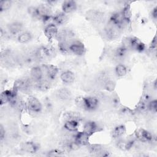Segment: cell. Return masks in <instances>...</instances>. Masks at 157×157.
<instances>
[{"mask_svg": "<svg viewBox=\"0 0 157 157\" xmlns=\"http://www.w3.org/2000/svg\"><path fill=\"white\" fill-rule=\"evenodd\" d=\"M21 148L23 151L32 154L38 151L39 146L37 143L33 141H26L22 144Z\"/></svg>", "mask_w": 157, "mask_h": 157, "instance_id": "10", "label": "cell"}, {"mask_svg": "<svg viewBox=\"0 0 157 157\" xmlns=\"http://www.w3.org/2000/svg\"><path fill=\"white\" fill-rule=\"evenodd\" d=\"M103 149L101 145L99 144H93L90 146V151L93 155L98 156L99 153Z\"/></svg>", "mask_w": 157, "mask_h": 157, "instance_id": "26", "label": "cell"}, {"mask_svg": "<svg viewBox=\"0 0 157 157\" xmlns=\"http://www.w3.org/2000/svg\"><path fill=\"white\" fill-rule=\"evenodd\" d=\"M150 49H153V50H156V36H155V37L153 39L151 44H150Z\"/></svg>", "mask_w": 157, "mask_h": 157, "instance_id": "32", "label": "cell"}, {"mask_svg": "<svg viewBox=\"0 0 157 157\" xmlns=\"http://www.w3.org/2000/svg\"><path fill=\"white\" fill-rule=\"evenodd\" d=\"M128 72L127 67L123 64H118L115 68V72L117 77H123L126 75Z\"/></svg>", "mask_w": 157, "mask_h": 157, "instance_id": "23", "label": "cell"}, {"mask_svg": "<svg viewBox=\"0 0 157 157\" xmlns=\"http://www.w3.org/2000/svg\"><path fill=\"white\" fill-rule=\"evenodd\" d=\"M83 109L87 110H93L96 109L99 105V100L94 96L83 97Z\"/></svg>", "mask_w": 157, "mask_h": 157, "instance_id": "6", "label": "cell"}, {"mask_svg": "<svg viewBox=\"0 0 157 157\" xmlns=\"http://www.w3.org/2000/svg\"><path fill=\"white\" fill-rule=\"evenodd\" d=\"M61 9L63 12L65 13H71L77 9V3L75 1L72 0L64 1L61 5Z\"/></svg>", "mask_w": 157, "mask_h": 157, "instance_id": "13", "label": "cell"}, {"mask_svg": "<svg viewBox=\"0 0 157 157\" xmlns=\"http://www.w3.org/2000/svg\"><path fill=\"white\" fill-rule=\"evenodd\" d=\"M53 54V50L48 47H40L35 52L36 57L39 60H47L50 58Z\"/></svg>", "mask_w": 157, "mask_h": 157, "instance_id": "3", "label": "cell"}, {"mask_svg": "<svg viewBox=\"0 0 157 157\" xmlns=\"http://www.w3.org/2000/svg\"><path fill=\"white\" fill-rule=\"evenodd\" d=\"M23 24L20 21H13L9 23L7 26V28L10 33L12 34H17L19 33L23 29Z\"/></svg>", "mask_w": 157, "mask_h": 157, "instance_id": "16", "label": "cell"}, {"mask_svg": "<svg viewBox=\"0 0 157 157\" xmlns=\"http://www.w3.org/2000/svg\"><path fill=\"white\" fill-rule=\"evenodd\" d=\"M128 49H132L138 52H142L145 49V45L139 39L136 37H130L125 40L123 44Z\"/></svg>", "mask_w": 157, "mask_h": 157, "instance_id": "1", "label": "cell"}, {"mask_svg": "<svg viewBox=\"0 0 157 157\" xmlns=\"http://www.w3.org/2000/svg\"><path fill=\"white\" fill-rule=\"evenodd\" d=\"M151 16L153 17V19L156 20L157 18V7H155L153 9L152 11H151Z\"/></svg>", "mask_w": 157, "mask_h": 157, "instance_id": "33", "label": "cell"}, {"mask_svg": "<svg viewBox=\"0 0 157 157\" xmlns=\"http://www.w3.org/2000/svg\"><path fill=\"white\" fill-rule=\"evenodd\" d=\"M32 39V34L28 31L23 32L18 36L17 40L21 44H25L30 41Z\"/></svg>", "mask_w": 157, "mask_h": 157, "instance_id": "22", "label": "cell"}, {"mask_svg": "<svg viewBox=\"0 0 157 157\" xmlns=\"http://www.w3.org/2000/svg\"><path fill=\"white\" fill-rule=\"evenodd\" d=\"M69 51L77 56H82L85 52V47L84 44L79 40L71 42Z\"/></svg>", "mask_w": 157, "mask_h": 157, "instance_id": "4", "label": "cell"}, {"mask_svg": "<svg viewBox=\"0 0 157 157\" xmlns=\"http://www.w3.org/2000/svg\"><path fill=\"white\" fill-rule=\"evenodd\" d=\"M83 131L89 134L90 136L98 131V124L93 121H89L85 123Z\"/></svg>", "mask_w": 157, "mask_h": 157, "instance_id": "14", "label": "cell"}, {"mask_svg": "<svg viewBox=\"0 0 157 157\" xmlns=\"http://www.w3.org/2000/svg\"><path fill=\"white\" fill-rule=\"evenodd\" d=\"M44 69L40 66H34L31 68L30 71V74L31 76V78L35 82H39L43 79L44 75Z\"/></svg>", "mask_w": 157, "mask_h": 157, "instance_id": "11", "label": "cell"}, {"mask_svg": "<svg viewBox=\"0 0 157 157\" xmlns=\"http://www.w3.org/2000/svg\"><path fill=\"white\" fill-rule=\"evenodd\" d=\"M128 50V48L124 45H122L121 46L118 47L116 49L115 52V55L118 58H123L127 54Z\"/></svg>", "mask_w": 157, "mask_h": 157, "instance_id": "24", "label": "cell"}, {"mask_svg": "<svg viewBox=\"0 0 157 157\" xmlns=\"http://www.w3.org/2000/svg\"><path fill=\"white\" fill-rule=\"evenodd\" d=\"M26 107L30 112L36 113L40 112L42 109L41 102L34 96H29L28 98Z\"/></svg>", "mask_w": 157, "mask_h": 157, "instance_id": "2", "label": "cell"}, {"mask_svg": "<svg viewBox=\"0 0 157 157\" xmlns=\"http://www.w3.org/2000/svg\"><path fill=\"white\" fill-rule=\"evenodd\" d=\"M90 136L83 131L78 132L74 136V140L80 145H87L89 144Z\"/></svg>", "mask_w": 157, "mask_h": 157, "instance_id": "9", "label": "cell"}, {"mask_svg": "<svg viewBox=\"0 0 157 157\" xmlns=\"http://www.w3.org/2000/svg\"><path fill=\"white\" fill-rule=\"evenodd\" d=\"M115 87V83L111 80H107L104 83V88L109 91H112Z\"/></svg>", "mask_w": 157, "mask_h": 157, "instance_id": "30", "label": "cell"}, {"mask_svg": "<svg viewBox=\"0 0 157 157\" xmlns=\"http://www.w3.org/2000/svg\"><path fill=\"white\" fill-rule=\"evenodd\" d=\"M64 155L63 151L59 149H52L47 152V156L50 157H56V156H61Z\"/></svg>", "mask_w": 157, "mask_h": 157, "instance_id": "28", "label": "cell"}, {"mask_svg": "<svg viewBox=\"0 0 157 157\" xmlns=\"http://www.w3.org/2000/svg\"><path fill=\"white\" fill-rule=\"evenodd\" d=\"M126 131V128L124 125L120 124L114 128L112 131V136L114 138L121 137Z\"/></svg>", "mask_w": 157, "mask_h": 157, "instance_id": "21", "label": "cell"}, {"mask_svg": "<svg viewBox=\"0 0 157 157\" xmlns=\"http://www.w3.org/2000/svg\"><path fill=\"white\" fill-rule=\"evenodd\" d=\"M60 78L63 81V82L67 84H70L74 82L75 80V76L72 72H71V71L67 70V71H63L61 74Z\"/></svg>", "mask_w": 157, "mask_h": 157, "instance_id": "17", "label": "cell"}, {"mask_svg": "<svg viewBox=\"0 0 157 157\" xmlns=\"http://www.w3.org/2000/svg\"><path fill=\"white\" fill-rule=\"evenodd\" d=\"M134 144V140H124L120 139L117 141V145L118 148L122 150H128L131 149Z\"/></svg>", "mask_w": 157, "mask_h": 157, "instance_id": "19", "label": "cell"}, {"mask_svg": "<svg viewBox=\"0 0 157 157\" xmlns=\"http://www.w3.org/2000/svg\"><path fill=\"white\" fill-rule=\"evenodd\" d=\"M79 126V123L78 120H66L64 124V128L69 132L77 131Z\"/></svg>", "mask_w": 157, "mask_h": 157, "instance_id": "18", "label": "cell"}, {"mask_svg": "<svg viewBox=\"0 0 157 157\" xmlns=\"http://www.w3.org/2000/svg\"><path fill=\"white\" fill-rule=\"evenodd\" d=\"M135 136L137 140L142 142H148L153 139L152 134L149 131L143 128L137 129L135 132Z\"/></svg>", "mask_w": 157, "mask_h": 157, "instance_id": "7", "label": "cell"}, {"mask_svg": "<svg viewBox=\"0 0 157 157\" xmlns=\"http://www.w3.org/2000/svg\"><path fill=\"white\" fill-rule=\"evenodd\" d=\"M121 12L123 15L124 20L126 23L128 24L130 21L131 17V10L130 8V6L129 5L124 6Z\"/></svg>", "mask_w": 157, "mask_h": 157, "instance_id": "25", "label": "cell"}, {"mask_svg": "<svg viewBox=\"0 0 157 157\" xmlns=\"http://www.w3.org/2000/svg\"><path fill=\"white\" fill-rule=\"evenodd\" d=\"M58 32L59 31L57 26L53 23L48 24L44 28V34L48 40H52L57 37Z\"/></svg>", "mask_w": 157, "mask_h": 157, "instance_id": "8", "label": "cell"}, {"mask_svg": "<svg viewBox=\"0 0 157 157\" xmlns=\"http://www.w3.org/2000/svg\"><path fill=\"white\" fill-rule=\"evenodd\" d=\"M57 97L63 101L68 100L71 97V92L67 88H62L59 89L56 92Z\"/></svg>", "mask_w": 157, "mask_h": 157, "instance_id": "20", "label": "cell"}, {"mask_svg": "<svg viewBox=\"0 0 157 157\" xmlns=\"http://www.w3.org/2000/svg\"><path fill=\"white\" fill-rule=\"evenodd\" d=\"M147 108L152 112H156L157 109V101L156 99L148 101L147 103Z\"/></svg>", "mask_w": 157, "mask_h": 157, "instance_id": "29", "label": "cell"}, {"mask_svg": "<svg viewBox=\"0 0 157 157\" xmlns=\"http://www.w3.org/2000/svg\"><path fill=\"white\" fill-rule=\"evenodd\" d=\"M5 135H6L5 129L4 128L2 124H1V126H0V139H1V140H2L5 138Z\"/></svg>", "mask_w": 157, "mask_h": 157, "instance_id": "31", "label": "cell"}, {"mask_svg": "<svg viewBox=\"0 0 157 157\" xmlns=\"http://www.w3.org/2000/svg\"><path fill=\"white\" fill-rule=\"evenodd\" d=\"M33 85V82L29 79H21L17 80L14 83L13 88L16 91L26 92L29 91Z\"/></svg>", "mask_w": 157, "mask_h": 157, "instance_id": "5", "label": "cell"}, {"mask_svg": "<svg viewBox=\"0 0 157 157\" xmlns=\"http://www.w3.org/2000/svg\"><path fill=\"white\" fill-rule=\"evenodd\" d=\"M45 73L50 80H54L58 74L59 69L57 66L53 64H48L44 66Z\"/></svg>", "mask_w": 157, "mask_h": 157, "instance_id": "12", "label": "cell"}, {"mask_svg": "<svg viewBox=\"0 0 157 157\" xmlns=\"http://www.w3.org/2000/svg\"><path fill=\"white\" fill-rule=\"evenodd\" d=\"M69 18L66 13L64 12H60L56 14L53 17V23L56 25H62L67 22Z\"/></svg>", "mask_w": 157, "mask_h": 157, "instance_id": "15", "label": "cell"}, {"mask_svg": "<svg viewBox=\"0 0 157 157\" xmlns=\"http://www.w3.org/2000/svg\"><path fill=\"white\" fill-rule=\"evenodd\" d=\"M12 6V2L9 0H2L0 1V10L1 12L9 10Z\"/></svg>", "mask_w": 157, "mask_h": 157, "instance_id": "27", "label": "cell"}]
</instances>
